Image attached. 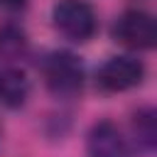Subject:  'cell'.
<instances>
[{"instance_id": "cell-6", "label": "cell", "mask_w": 157, "mask_h": 157, "mask_svg": "<svg viewBox=\"0 0 157 157\" xmlns=\"http://www.w3.org/2000/svg\"><path fill=\"white\" fill-rule=\"evenodd\" d=\"M29 91V83L20 69H2L0 71V101L10 108H17L25 103Z\"/></svg>"}, {"instance_id": "cell-5", "label": "cell", "mask_w": 157, "mask_h": 157, "mask_svg": "<svg viewBox=\"0 0 157 157\" xmlns=\"http://www.w3.org/2000/svg\"><path fill=\"white\" fill-rule=\"evenodd\" d=\"M145 78V66L135 56H110L96 74V83L105 93H123L140 86Z\"/></svg>"}, {"instance_id": "cell-4", "label": "cell", "mask_w": 157, "mask_h": 157, "mask_svg": "<svg viewBox=\"0 0 157 157\" xmlns=\"http://www.w3.org/2000/svg\"><path fill=\"white\" fill-rule=\"evenodd\" d=\"M86 155L88 157H135V142L113 120H98L91 125L86 135Z\"/></svg>"}, {"instance_id": "cell-3", "label": "cell", "mask_w": 157, "mask_h": 157, "mask_svg": "<svg viewBox=\"0 0 157 157\" xmlns=\"http://www.w3.org/2000/svg\"><path fill=\"white\" fill-rule=\"evenodd\" d=\"M113 39L128 49H152L157 44L155 17L145 10H128L113 25Z\"/></svg>"}, {"instance_id": "cell-7", "label": "cell", "mask_w": 157, "mask_h": 157, "mask_svg": "<svg viewBox=\"0 0 157 157\" xmlns=\"http://www.w3.org/2000/svg\"><path fill=\"white\" fill-rule=\"evenodd\" d=\"M132 142L142 150H152L157 142V115L152 108H140L132 118Z\"/></svg>"}, {"instance_id": "cell-9", "label": "cell", "mask_w": 157, "mask_h": 157, "mask_svg": "<svg viewBox=\"0 0 157 157\" xmlns=\"http://www.w3.org/2000/svg\"><path fill=\"white\" fill-rule=\"evenodd\" d=\"M27 5V0H0V7L7 10V12H17Z\"/></svg>"}, {"instance_id": "cell-2", "label": "cell", "mask_w": 157, "mask_h": 157, "mask_svg": "<svg viewBox=\"0 0 157 157\" xmlns=\"http://www.w3.org/2000/svg\"><path fill=\"white\" fill-rule=\"evenodd\" d=\"M44 83L54 96L71 98L83 86V64L71 52H52L42 64Z\"/></svg>"}, {"instance_id": "cell-8", "label": "cell", "mask_w": 157, "mask_h": 157, "mask_svg": "<svg viewBox=\"0 0 157 157\" xmlns=\"http://www.w3.org/2000/svg\"><path fill=\"white\" fill-rule=\"evenodd\" d=\"M25 47H27V42H25V32H22L20 27L5 25V27L0 29V49H2L5 54H10V56L22 54Z\"/></svg>"}, {"instance_id": "cell-1", "label": "cell", "mask_w": 157, "mask_h": 157, "mask_svg": "<svg viewBox=\"0 0 157 157\" xmlns=\"http://www.w3.org/2000/svg\"><path fill=\"white\" fill-rule=\"evenodd\" d=\"M52 22H54V27L61 37H66L69 42H76V44L93 39V34L98 29L96 10L83 0H59V2H54Z\"/></svg>"}]
</instances>
